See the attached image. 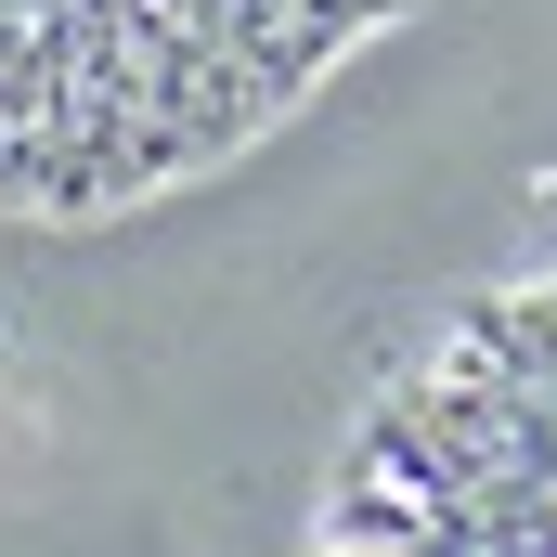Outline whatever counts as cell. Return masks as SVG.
I'll use <instances>...</instances> for the list:
<instances>
[{"instance_id":"obj_1","label":"cell","mask_w":557,"mask_h":557,"mask_svg":"<svg viewBox=\"0 0 557 557\" xmlns=\"http://www.w3.org/2000/svg\"><path fill=\"white\" fill-rule=\"evenodd\" d=\"M416 0H0V208H143L285 131Z\"/></svg>"},{"instance_id":"obj_2","label":"cell","mask_w":557,"mask_h":557,"mask_svg":"<svg viewBox=\"0 0 557 557\" xmlns=\"http://www.w3.org/2000/svg\"><path fill=\"white\" fill-rule=\"evenodd\" d=\"M324 557H557V285L480 298L363 428Z\"/></svg>"}]
</instances>
